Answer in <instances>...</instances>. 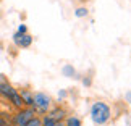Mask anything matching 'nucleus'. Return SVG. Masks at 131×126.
Instances as JSON below:
<instances>
[{"mask_svg": "<svg viewBox=\"0 0 131 126\" xmlns=\"http://www.w3.org/2000/svg\"><path fill=\"white\" fill-rule=\"evenodd\" d=\"M0 99H5L15 110L24 107L18 89L15 87L5 76H0Z\"/></svg>", "mask_w": 131, "mask_h": 126, "instance_id": "obj_1", "label": "nucleus"}, {"mask_svg": "<svg viewBox=\"0 0 131 126\" xmlns=\"http://www.w3.org/2000/svg\"><path fill=\"white\" fill-rule=\"evenodd\" d=\"M89 117H91L94 124L104 126L112 118V107H110L107 102H104V100H95V102L91 105Z\"/></svg>", "mask_w": 131, "mask_h": 126, "instance_id": "obj_2", "label": "nucleus"}, {"mask_svg": "<svg viewBox=\"0 0 131 126\" xmlns=\"http://www.w3.org/2000/svg\"><path fill=\"white\" fill-rule=\"evenodd\" d=\"M52 107H53V100L47 92H41V90H39V92H34L32 108H34V112H36V115L42 117V115H45Z\"/></svg>", "mask_w": 131, "mask_h": 126, "instance_id": "obj_3", "label": "nucleus"}, {"mask_svg": "<svg viewBox=\"0 0 131 126\" xmlns=\"http://www.w3.org/2000/svg\"><path fill=\"white\" fill-rule=\"evenodd\" d=\"M32 117H36V112L31 107H23L15 110L13 115L10 117V126H26V123Z\"/></svg>", "mask_w": 131, "mask_h": 126, "instance_id": "obj_4", "label": "nucleus"}, {"mask_svg": "<svg viewBox=\"0 0 131 126\" xmlns=\"http://www.w3.org/2000/svg\"><path fill=\"white\" fill-rule=\"evenodd\" d=\"M12 41H13V44L16 45L18 49H29L32 45V36L29 32H26V34H21V32H15L13 34V37H12Z\"/></svg>", "mask_w": 131, "mask_h": 126, "instance_id": "obj_5", "label": "nucleus"}, {"mask_svg": "<svg viewBox=\"0 0 131 126\" xmlns=\"http://www.w3.org/2000/svg\"><path fill=\"white\" fill-rule=\"evenodd\" d=\"M45 115H49L52 120H55V121H65V118L68 117V110L63 107V105H53L52 108L49 110Z\"/></svg>", "mask_w": 131, "mask_h": 126, "instance_id": "obj_6", "label": "nucleus"}, {"mask_svg": "<svg viewBox=\"0 0 131 126\" xmlns=\"http://www.w3.org/2000/svg\"><path fill=\"white\" fill-rule=\"evenodd\" d=\"M18 92H19V95H21V100H23L24 107H31L32 108V104H34V92L32 90L23 87V89H18Z\"/></svg>", "mask_w": 131, "mask_h": 126, "instance_id": "obj_7", "label": "nucleus"}, {"mask_svg": "<svg viewBox=\"0 0 131 126\" xmlns=\"http://www.w3.org/2000/svg\"><path fill=\"white\" fill-rule=\"evenodd\" d=\"M62 74H63L65 78H76V70H74L73 65L67 63V65H63V66H62Z\"/></svg>", "mask_w": 131, "mask_h": 126, "instance_id": "obj_8", "label": "nucleus"}, {"mask_svg": "<svg viewBox=\"0 0 131 126\" xmlns=\"http://www.w3.org/2000/svg\"><path fill=\"white\" fill-rule=\"evenodd\" d=\"M65 126H83V121L76 115H68L65 118Z\"/></svg>", "mask_w": 131, "mask_h": 126, "instance_id": "obj_9", "label": "nucleus"}, {"mask_svg": "<svg viewBox=\"0 0 131 126\" xmlns=\"http://www.w3.org/2000/svg\"><path fill=\"white\" fill-rule=\"evenodd\" d=\"M88 15H89L88 7H78L76 10H74V16L76 18H86Z\"/></svg>", "mask_w": 131, "mask_h": 126, "instance_id": "obj_10", "label": "nucleus"}, {"mask_svg": "<svg viewBox=\"0 0 131 126\" xmlns=\"http://www.w3.org/2000/svg\"><path fill=\"white\" fill-rule=\"evenodd\" d=\"M26 126H42V121H41V117L36 115V117H32L29 121L26 123Z\"/></svg>", "mask_w": 131, "mask_h": 126, "instance_id": "obj_11", "label": "nucleus"}, {"mask_svg": "<svg viewBox=\"0 0 131 126\" xmlns=\"http://www.w3.org/2000/svg\"><path fill=\"white\" fill-rule=\"evenodd\" d=\"M0 126H10V117L5 113H0Z\"/></svg>", "mask_w": 131, "mask_h": 126, "instance_id": "obj_12", "label": "nucleus"}, {"mask_svg": "<svg viewBox=\"0 0 131 126\" xmlns=\"http://www.w3.org/2000/svg\"><path fill=\"white\" fill-rule=\"evenodd\" d=\"M16 32H21V34H26L28 32V26L24 23H21V24H18V28H16Z\"/></svg>", "mask_w": 131, "mask_h": 126, "instance_id": "obj_13", "label": "nucleus"}, {"mask_svg": "<svg viewBox=\"0 0 131 126\" xmlns=\"http://www.w3.org/2000/svg\"><path fill=\"white\" fill-rule=\"evenodd\" d=\"M123 99H125V102H126L128 105H131V90H126V92H125Z\"/></svg>", "mask_w": 131, "mask_h": 126, "instance_id": "obj_14", "label": "nucleus"}, {"mask_svg": "<svg viewBox=\"0 0 131 126\" xmlns=\"http://www.w3.org/2000/svg\"><path fill=\"white\" fill-rule=\"evenodd\" d=\"M65 97H67V90H60L58 92V102H62Z\"/></svg>", "mask_w": 131, "mask_h": 126, "instance_id": "obj_15", "label": "nucleus"}, {"mask_svg": "<svg viewBox=\"0 0 131 126\" xmlns=\"http://www.w3.org/2000/svg\"><path fill=\"white\" fill-rule=\"evenodd\" d=\"M83 84L84 86H91V78L88 76V78H83Z\"/></svg>", "mask_w": 131, "mask_h": 126, "instance_id": "obj_16", "label": "nucleus"}, {"mask_svg": "<svg viewBox=\"0 0 131 126\" xmlns=\"http://www.w3.org/2000/svg\"><path fill=\"white\" fill-rule=\"evenodd\" d=\"M52 126H65V121H55Z\"/></svg>", "mask_w": 131, "mask_h": 126, "instance_id": "obj_17", "label": "nucleus"}]
</instances>
